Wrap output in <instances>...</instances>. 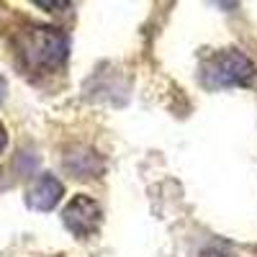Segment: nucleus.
<instances>
[{"instance_id":"nucleus-1","label":"nucleus","mask_w":257,"mask_h":257,"mask_svg":"<svg viewBox=\"0 0 257 257\" xmlns=\"http://www.w3.org/2000/svg\"><path fill=\"white\" fill-rule=\"evenodd\" d=\"M67 36L52 26H26L16 34V52L31 72H54L67 59Z\"/></svg>"},{"instance_id":"nucleus-2","label":"nucleus","mask_w":257,"mask_h":257,"mask_svg":"<svg viewBox=\"0 0 257 257\" xmlns=\"http://www.w3.org/2000/svg\"><path fill=\"white\" fill-rule=\"evenodd\" d=\"M257 75L254 62L239 49H221L203 64V85L206 88H231L247 85Z\"/></svg>"},{"instance_id":"nucleus-3","label":"nucleus","mask_w":257,"mask_h":257,"mask_svg":"<svg viewBox=\"0 0 257 257\" xmlns=\"http://www.w3.org/2000/svg\"><path fill=\"white\" fill-rule=\"evenodd\" d=\"M62 221L75 237H90L100 224V206L90 196H75L62 211Z\"/></svg>"},{"instance_id":"nucleus-4","label":"nucleus","mask_w":257,"mask_h":257,"mask_svg":"<svg viewBox=\"0 0 257 257\" xmlns=\"http://www.w3.org/2000/svg\"><path fill=\"white\" fill-rule=\"evenodd\" d=\"M62 193H64V188H62V183L54 175H39L34 180V185L29 188L26 201H29V206L34 211H52L59 203Z\"/></svg>"},{"instance_id":"nucleus-5","label":"nucleus","mask_w":257,"mask_h":257,"mask_svg":"<svg viewBox=\"0 0 257 257\" xmlns=\"http://www.w3.org/2000/svg\"><path fill=\"white\" fill-rule=\"evenodd\" d=\"M64 167L77 178H93L95 173H100V162L93 152H72V155H67Z\"/></svg>"},{"instance_id":"nucleus-6","label":"nucleus","mask_w":257,"mask_h":257,"mask_svg":"<svg viewBox=\"0 0 257 257\" xmlns=\"http://www.w3.org/2000/svg\"><path fill=\"white\" fill-rule=\"evenodd\" d=\"M39 8H70V3H44V0H36Z\"/></svg>"},{"instance_id":"nucleus-7","label":"nucleus","mask_w":257,"mask_h":257,"mask_svg":"<svg viewBox=\"0 0 257 257\" xmlns=\"http://www.w3.org/2000/svg\"><path fill=\"white\" fill-rule=\"evenodd\" d=\"M3 149H6V128L0 126V152H3Z\"/></svg>"},{"instance_id":"nucleus-8","label":"nucleus","mask_w":257,"mask_h":257,"mask_svg":"<svg viewBox=\"0 0 257 257\" xmlns=\"http://www.w3.org/2000/svg\"><path fill=\"white\" fill-rule=\"evenodd\" d=\"M6 98V80H3V75H0V100Z\"/></svg>"}]
</instances>
